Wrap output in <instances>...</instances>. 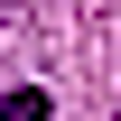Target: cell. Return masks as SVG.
<instances>
[{"mask_svg":"<svg viewBox=\"0 0 121 121\" xmlns=\"http://www.w3.org/2000/svg\"><path fill=\"white\" fill-rule=\"evenodd\" d=\"M47 112H56V103H47L37 84H9V93H0V121H47Z\"/></svg>","mask_w":121,"mask_h":121,"instance_id":"cell-1","label":"cell"},{"mask_svg":"<svg viewBox=\"0 0 121 121\" xmlns=\"http://www.w3.org/2000/svg\"><path fill=\"white\" fill-rule=\"evenodd\" d=\"M0 9H19V0H0Z\"/></svg>","mask_w":121,"mask_h":121,"instance_id":"cell-2","label":"cell"}]
</instances>
